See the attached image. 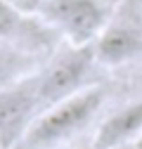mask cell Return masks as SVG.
<instances>
[{"instance_id":"obj_4","label":"cell","mask_w":142,"mask_h":149,"mask_svg":"<svg viewBox=\"0 0 142 149\" xmlns=\"http://www.w3.org/2000/svg\"><path fill=\"white\" fill-rule=\"evenodd\" d=\"M95 59L104 66H121L142 54V5L137 0H126L111 17L97 40Z\"/></svg>"},{"instance_id":"obj_7","label":"cell","mask_w":142,"mask_h":149,"mask_svg":"<svg viewBox=\"0 0 142 149\" xmlns=\"http://www.w3.org/2000/svg\"><path fill=\"white\" fill-rule=\"evenodd\" d=\"M142 137V100L118 109L106 118L93 137L90 149H123L133 147V142Z\"/></svg>"},{"instance_id":"obj_2","label":"cell","mask_w":142,"mask_h":149,"mask_svg":"<svg viewBox=\"0 0 142 149\" xmlns=\"http://www.w3.org/2000/svg\"><path fill=\"white\" fill-rule=\"evenodd\" d=\"M38 14L71 45H93L111 17L102 0H43Z\"/></svg>"},{"instance_id":"obj_9","label":"cell","mask_w":142,"mask_h":149,"mask_svg":"<svg viewBox=\"0 0 142 149\" xmlns=\"http://www.w3.org/2000/svg\"><path fill=\"white\" fill-rule=\"evenodd\" d=\"M14 5H19L22 10H29V7H36L38 5V0H12Z\"/></svg>"},{"instance_id":"obj_8","label":"cell","mask_w":142,"mask_h":149,"mask_svg":"<svg viewBox=\"0 0 142 149\" xmlns=\"http://www.w3.org/2000/svg\"><path fill=\"white\" fill-rule=\"evenodd\" d=\"M38 73V54L10 43H0V90Z\"/></svg>"},{"instance_id":"obj_10","label":"cell","mask_w":142,"mask_h":149,"mask_svg":"<svg viewBox=\"0 0 142 149\" xmlns=\"http://www.w3.org/2000/svg\"><path fill=\"white\" fill-rule=\"evenodd\" d=\"M123 149H133V147H123Z\"/></svg>"},{"instance_id":"obj_11","label":"cell","mask_w":142,"mask_h":149,"mask_svg":"<svg viewBox=\"0 0 142 149\" xmlns=\"http://www.w3.org/2000/svg\"><path fill=\"white\" fill-rule=\"evenodd\" d=\"M88 149H90V147H88Z\"/></svg>"},{"instance_id":"obj_3","label":"cell","mask_w":142,"mask_h":149,"mask_svg":"<svg viewBox=\"0 0 142 149\" xmlns=\"http://www.w3.org/2000/svg\"><path fill=\"white\" fill-rule=\"evenodd\" d=\"M93 64H97L93 45H71L59 52L43 71L36 73L40 109H47L88 88L85 81L93 71Z\"/></svg>"},{"instance_id":"obj_6","label":"cell","mask_w":142,"mask_h":149,"mask_svg":"<svg viewBox=\"0 0 142 149\" xmlns=\"http://www.w3.org/2000/svg\"><path fill=\"white\" fill-rule=\"evenodd\" d=\"M50 33H57L45 22L38 24L26 17V12L12 0H0V43L24 47L33 54L50 47Z\"/></svg>"},{"instance_id":"obj_5","label":"cell","mask_w":142,"mask_h":149,"mask_svg":"<svg viewBox=\"0 0 142 149\" xmlns=\"http://www.w3.org/2000/svg\"><path fill=\"white\" fill-rule=\"evenodd\" d=\"M40 111L36 73L0 90V149H14Z\"/></svg>"},{"instance_id":"obj_1","label":"cell","mask_w":142,"mask_h":149,"mask_svg":"<svg viewBox=\"0 0 142 149\" xmlns=\"http://www.w3.org/2000/svg\"><path fill=\"white\" fill-rule=\"evenodd\" d=\"M104 102L100 85H88L57 104L43 109L14 149H57L90 125Z\"/></svg>"}]
</instances>
